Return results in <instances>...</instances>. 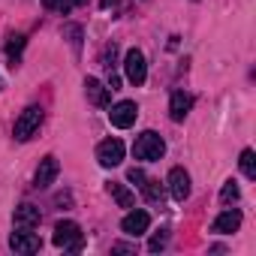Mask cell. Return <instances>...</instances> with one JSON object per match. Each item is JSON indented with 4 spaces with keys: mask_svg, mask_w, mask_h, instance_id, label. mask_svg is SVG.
<instances>
[{
    "mask_svg": "<svg viewBox=\"0 0 256 256\" xmlns=\"http://www.w3.org/2000/svg\"><path fill=\"white\" fill-rule=\"evenodd\" d=\"M54 247L70 250V253H78V250L84 247V232H82V226L72 223V220H60V223L54 226Z\"/></svg>",
    "mask_w": 256,
    "mask_h": 256,
    "instance_id": "6da1fadb",
    "label": "cell"
},
{
    "mask_svg": "<svg viewBox=\"0 0 256 256\" xmlns=\"http://www.w3.org/2000/svg\"><path fill=\"white\" fill-rule=\"evenodd\" d=\"M133 154H136V160L154 163V160H160V157L166 154V142H163L154 130H145V133H139V139H136V145H133Z\"/></svg>",
    "mask_w": 256,
    "mask_h": 256,
    "instance_id": "7a4b0ae2",
    "label": "cell"
},
{
    "mask_svg": "<svg viewBox=\"0 0 256 256\" xmlns=\"http://www.w3.org/2000/svg\"><path fill=\"white\" fill-rule=\"evenodd\" d=\"M40 124H42V108H40V106H28V108L18 114V120H16L12 136H16L18 142H28V139L40 130Z\"/></svg>",
    "mask_w": 256,
    "mask_h": 256,
    "instance_id": "3957f363",
    "label": "cell"
},
{
    "mask_svg": "<svg viewBox=\"0 0 256 256\" xmlns=\"http://www.w3.org/2000/svg\"><path fill=\"white\" fill-rule=\"evenodd\" d=\"M124 72H126V82L136 84V88H142V84L148 82V64H145V54H142L139 48H130V52H126V58H124Z\"/></svg>",
    "mask_w": 256,
    "mask_h": 256,
    "instance_id": "277c9868",
    "label": "cell"
},
{
    "mask_svg": "<svg viewBox=\"0 0 256 256\" xmlns=\"http://www.w3.org/2000/svg\"><path fill=\"white\" fill-rule=\"evenodd\" d=\"M136 118H139V106H136L133 100H120V102H114L112 112H108V120H112V126H118V130L133 126Z\"/></svg>",
    "mask_w": 256,
    "mask_h": 256,
    "instance_id": "5b68a950",
    "label": "cell"
},
{
    "mask_svg": "<svg viewBox=\"0 0 256 256\" xmlns=\"http://www.w3.org/2000/svg\"><path fill=\"white\" fill-rule=\"evenodd\" d=\"M10 247H12L16 253H24V256H30V253H40V247H42V238H40L34 229H16V232H12V238H10Z\"/></svg>",
    "mask_w": 256,
    "mask_h": 256,
    "instance_id": "8992f818",
    "label": "cell"
},
{
    "mask_svg": "<svg viewBox=\"0 0 256 256\" xmlns=\"http://www.w3.org/2000/svg\"><path fill=\"white\" fill-rule=\"evenodd\" d=\"M96 160H100V166H106V169L120 166V160H124V142H120V139H106V142H100V145H96Z\"/></svg>",
    "mask_w": 256,
    "mask_h": 256,
    "instance_id": "52a82bcc",
    "label": "cell"
},
{
    "mask_svg": "<svg viewBox=\"0 0 256 256\" xmlns=\"http://www.w3.org/2000/svg\"><path fill=\"white\" fill-rule=\"evenodd\" d=\"M148 226H151V214H148V211H130V214L120 220V229L130 235V238L145 235V232H148Z\"/></svg>",
    "mask_w": 256,
    "mask_h": 256,
    "instance_id": "ba28073f",
    "label": "cell"
},
{
    "mask_svg": "<svg viewBox=\"0 0 256 256\" xmlns=\"http://www.w3.org/2000/svg\"><path fill=\"white\" fill-rule=\"evenodd\" d=\"M58 172H60V163H58V157H42V163H40V169H36V184L34 187H40V190H46V187H52L54 184V178H58Z\"/></svg>",
    "mask_w": 256,
    "mask_h": 256,
    "instance_id": "9c48e42d",
    "label": "cell"
},
{
    "mask_svg": "<svg viewBox=\"0 0 256 256\" xmlns=\"http://www.w3.org/2000/svg\"><path fill=\"white\" fill-rule=\"evenodd\" d=\"M169 193H172L175 202H184V199L190 196V175H187L181 166H175V169L169 172Z\"/></svg>",
    "mask_w": 256,
    "mask_h": 256,
    "instance_id": "30bf717a",
    "label": "cell"
},
{
    "mask_svg": "<svg viewBox=\"0 0 256 256\" xmlns=\"http://www.w3.org/2000/svg\"><path fill=\"white\" fill-rule=\"evenodd\" d=\"M40 220H42V214H40V208H36V205H30V202L18 205V208H16V217H12L16 229H36V226H40Z\"/></svg>",
    "mask_w": 256,
    "mask_h": 256,
    "instance_id": "8fae6325",
    "label": "cell"
},
{
    "mask_svg": "<svg viewBox=\"0 0 256 256\" xmlns=\"http://www.w3.org/2000/svg\"><path fill=\"white\" fill-rule=\"evenodd\" d=\"M241 226V211L238 208H226L223 214H217V220L211 223V232H220V235H229Z\"/></svg>",
    "mask_w": 256,
    "mask_h": 256,
    "instance_id": "7c38bea8",
    "label": "cell"
},
{
    "mask_svg": "<svg viewBox=\"0 0 256 256\" xmlns=\"http://www.w3.org/2000/svg\"><path fill=\"white\" fill-rule=\"evenodd\" d=\"M190 108H193V96L184 94V90H175L172 100H169V118L172 120H184L190 114Z\"/></svg>",
    "mask_w": 256,
    "mask_h": 256,
    "instance_id": "4fadbf2b",
    "label": "cell"
},
{
    "mask_svg": "<svg viewBox=\"0 0 256 256\" xmlns=\"http://www.w3.org/2000/svg\"><path fill=\"white\" fill-rule=\"evenodd\" d=\"M84 94L94 106H108V88L96 78H84Z\"/></svg>",
    "mask_w": 256,
    "mask_h": 256,
    "instance_id": "5bb4252c",
    "label": "cell"
},
{
    "mask_svg": "<svg viewBox=\"0 0 256 256\" xmlns=\"http://www.w3.org/2000/svg\"><path fill=\"white\" fill-rule=\"evenodd\" d=\"M24 42H28V36H24V34H10V42H6L10 66H18V60H22V52H24Z\"/></svg>",
    "mask_w": 256,
    "mask_h": 256,
    "instance_id": "9a60e30c",
    "label": "cell"
},
{
    "mask_svg": "<svg viewBox=\"0 0 256 256\" xmlns=\"http://www.w3.org/2000/svg\"><path fill=\"white\" fill-rule=\"evenodd\" d=\"M108 193L114 196L118 208H133V205H136V196H133L130 190H126L124 184H118V181H112V184H108Z\"/></svg>",
    "mask_w": 256,
    "mask_h": 256,
    "instance_id": "2e32d148",
    "label": "cell"
},
{
    "mask_svg": "<svg viewBox=\"0 0 256 256\" xmlns=\"http://www.w3.org/2000/svg\"><path fill=\"white\" fill-rule=\"evenodd\" d=\"M88 0H42V6L52 10V12H60V16H70L76 6H84Z\"/></svg>",
    "mask_w": 256,
    "mask_h": 256,
    "instance_id": "e0dca14e",
    "label": "cell"
},
{
    "mask_svg": "<svg viewBox=\"0 0 256 256\" xmlns=\"http://www.w3.org/2000/svg\"><path fill=\"white\" fill-rule=\"evenodd\" d=\"M142 193H145V199L148 202H163V187H160V181H154V178H145L142 181Z\"/></svg>",
    "mask_w": 256,
    "mask_h": 256,
    "instance_id": "ac0fdd59",
    "label": "cell"
},
{
    "mask_svg": "<svg viewBox=\"0 0 256 256\" xmlns=\"http://www.w3.org/2000/svg\"><path fill=\"white\" fill-rule=\"evenodd\" d=\"M241 172H244V178H256V154L250 151V148H244L241 151Z\"/></svg>",
    "mask_w": 256,
    "mask_h": 256,
    "instance_id": "d6986e66",
    "label": "cell"
},
{
    "mask_svg": "<svg viewBox=\"0 0 256 256\" xmlns=\"http://www.w3.org/2000/svg\"><path fill=\"white\" fill-rule=\"evenodd\" d=\"M114 60H118V46H114V42H108V46L102 48V66H106V70L112 72V70L118 66Z\"/></svg>",
    "mask_w": 256,
    "mask_h": 256,
    "instance_id": "ffe728a7",
    "label": "cell"
},
{
    "mask_svg": "<svg viewBox=\"0 0 256 256\" xmlns=\"http://www.w3.org/2000/svg\"><path fill=\"white\" fill-rule=\"evenodd\" d=\"M235 199H238V184H235V181H226L223 190H220V202H223V205H232Z\"/></svg>",
    "mask_w": 256,
    "mask_h": 256,
    "instance_id": "44dd1931",
    "label": "cell"
},
{
    "mask_svg": "<svg viewBox=\"0 0 256 256\" xmlns=\"http://www.w3.org/2000/svg\"><path fill=\"white\" fill-rule=\"evenodd\" d=\"M166 244H169V229H160V232L148 241V250H151V253H160Z\"/></svg>",
    "mask_w": 256,
    "mask_h": 256,
    "instance_id": "7402d4cb",
    "label": "cell"
},
{
    "mask_svg": "<svg viewBox=\"0 0 256 256\" xmlns=\"http://www.w3.org/2000/svg\"><path fill=\"white\" fill-rule=\"evenodd\" d=\"M64 36L72 42V48L82 46V28H78V24H66V28H64Z\"/></svg>",
    "mask_w": 256,
    "mask_h": 256,
    "instance_id": "603a6c76",
    "label": "cell"
},
{
    "mask_svg": "<svg viewBox=\"0 0 256 256\" xmlns=\"http://www.w3.org/2000/svg\"><path fill=\"white\" fill-rule=\"evenodd\" d=\"M126 181H133V184H136V187H142V181H145V172H142V169H136V166H133V169H130V172H126Z\"/></svg>",
    "mask_w": 256,
    "mask_h": 256,
    "instance_id": "cb8c5ba5",
    "label": "cell"
},
{
    "mask_svg": "<svg viewBox=\"0 0 256 256\" xmlns=\"http://www.w3.org/2000/svg\"><path fill=\"white\" fill-rule=\"evenodd\" d=\"M112 253H136V244H112Z\"/></svg>",
    "mask_w": 256,
    "mask_h": 256,
    "instance_id": "d4e9b609",
    "label": "cell"
},
{
    "mask_svg": "<svg viewBox=\"0 0 256 256\" xmlns=\"http://www.w3.org/2000/svg\"><path fill=\"white\" fill-rule=\"evenodd\" d=\"M100 6L102 10H118V6H124V0H100Z\"/></svg>",
    "mask_w": 256,
    "mask_h": 256,
    "instance_id": "484cf974",
    "label": "cell"
}]
</instances>
